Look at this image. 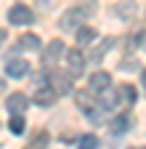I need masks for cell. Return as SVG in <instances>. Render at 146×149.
Here are the masks:
<instances>
[{
	"instance_id": "44dd1931",
	"label": "cell",
	"mask_w": 146,
	"mask_h": 149,
	"mask_svg": "<svg viewBox=\"0 0 146 149\" xmlns=\"http://www.w3.org/2000/svg\"><path fill=\"white\" fill-rule=\"evenodd\" d=\"M130 45H133V48H141V45H143V29L133 37V43H130Z\"/></svg>"
},
{
	"instance_id": "7c38bea8",
	"label": "cell",
	"mask_w": 146,
	"mask_h": 149,
	"mask_svg": "<svg viewBox=\"0 0 146 149\" xmlns=\"http://www.w3.org/2000/svg\"><path fill=\"white\" fill-rule=\"evenodd\" d=\"M96 40H98V32H96L93 27H85V24L77 27V43H80V45H93Z\"/></svg>"
},
{
	"instance_id": "7a4b0ae2",
	"label": "cell",
	"mask_w": 146,
	"mask_h": 149,
	"mask_svg": "<svg viewBox=\"0 0 146 149\" xmlns=\"http://www.w3.org/2000/svg\"><path fill=\"white\" fill-rule=\"evenodd\" d=\"M96 93H98V107H101V109H106V112H112V109H117V107L122 104L120 91H117V88H112V83H109L106 88H101V91H96Z\"/></svg>"
},
{
	"instance_id": "8fae6325",
	"label": "cell",
	"mask_w": 146,
	"mask_h": 149,
	"mask_svg": "<svg viewBox=\"0 0 146 149\" xmlns=\"http://www.w3.org/2000/svg\"><path fill=\"white\" fill-rule=\"evenodd\" d=\"M109 83H112V74L104 72V69H98V72L90 74V80H88V91H101V88H106Z\"/></svg>"
},
{
	"instance_id": "277c9868",
	"label": "cell",
	"mask_w": 146,
	"mask_h": 149,
	"mask_svg": "<svg viewBox=\"0 0 146 149\" xmlns=\"http://www.w3.org/2000/svg\"><path fill=\"white\" fill-rule=\"evenodd\" d=\"M90 93H93V91H77V93H75V101H77V107L85 112V115L96 123V120H98V112L93 109V99H90Z\"/></svg>"
},
{
	"instance_id": "ac0fdd59",
	"label": "cell",
	"mask_w": 146,
	"mask_h": 149,
	"mask_svg": "<svg viewBox=\"0 0 146 149\" xmlns=\"http://www.w3.org/2000/svg\"><path fill=\"white\" fill-rule=\"evenodd\" d=\"M24 117L21 115H13L11 120H8V128H11V133H16V136H19V133H24Z\"/></svg>"
},
{
	"instance_id": "6da1fadb",
	"label": "cell",
	"mask_w": 146,
	"mask_h": 149,
	"mask_svg": "<svg viewBox=\"0 0 146 149\" xmlns=\"http://www.w3.org/2000/svg\"><path fill=\"white\" fill-rule=\"evenodd\" d=\"M90 13H93V6H75V8H69V11L61 13L59 27H61V29H77Z\"/></svg>"
},
{
	"instance_id": "7402d4cb",
	"label": "cell",
	"mask_w": 146,
	"mask_h": 149,
	"mask_svg": "<svg viewBox=\"0 0 146 149\" xmlns=\"http://www.w3.org/2000/svg\"><path fill=\"white\" fill-rule=\"evenodd\" d=\"M6 37H8V32H6V29H0V45H3V40H6Z\"/></svg>"
},
{
	"instance_id": "8992f818",
	"label": "cell",
	"mask_w": 146,
	"mask_h": 149,
	"mask_svg": "<svg viewBox=\"0 0 146 149\" xmlns=\"http://www.w3.org/2000/svg\"><path fill=\"white\" fill-rule=\"evenodd\" d=\"M6 107H8V112L11 115H21V112L29 107V99H27V93H8V99H6Z\"/></svg>"
},
{
	"instance_id": "5b68a950",
	"label": "cell",
	"mask_w": 146,
	"mask_h": 149,
	"mask_svg": "<svg viewBox=\"0 0 146 149\" xmlns=\"http://www.w3.org/2000/svg\"><path fill=\"white\" fill-rule=\"evenodd\" d=\"M45 83L53 88V93H56V96L69 93V77H66V74H61V72H56V69H51V74H48Z\"/></svg>"
},
{
	"instance_id": "4fadbf2b",
	"label": "cell",
	"mask_w": 146,
	"mask_h": 149,
	"mask_svg": "<svg viewBox=\"0 0 146 149\" xmlns=\"http://www.w3.org/2000/svg\"><path fill=\"white\" fill-rule=\"evenodd\" d=\"M109 130H112V136H122V133H127V130H130V117H127V115L114 117L112 123H109Z\"/></svg>"
},
{
	"instance_id": "ffe728a7",
	"label": "cell",
	"mask_w": 146,
	"mask_h": 149,
	"mask_svg": "<svg viewBox=\"0 0 146 149\" xmlns=\"http://www.w3.org/2000/svg\"><path fill=\"white\" fill-rule=\"evenodd\" d=\"M120 69H125V72H136V69H141V64H138V61H133V59H122Z\"/></svg>"
},
{
	"instance_id": "9c48e42d",
	"label": "cell",
	"mask_w": 146,
	"mask_h": 149,
	"mask_svg": "<svg viewBox=\"0 0 146 149\" xmlns=\"http://www.w3.org/2000/svg\"><path fill=\"white\" fill-rule=\"evenodd\" d=\"M56 99H59V96L53 93L51 85H37V88H35V104H40V107H51Z\"/></svg>"
},
{
	"instance_id": "30bf717a",
	"label": "cell",
	"mask_w": 146,
	"mask_h": 149,
	"mask_svg": "<svg viewBox=\"0 0 146 149\" xmlns=\"http://www.w3.org/2000/svg\"><path fill=\"white\" fill-rule=\"evenodd\" d=\"M64 53V43L61 40H51V45L45 48V53H43V61H45V67H53L59 61V56Z\"/></svg>"
},
{
	"instance_id": "ba28073f",
	"label": "cell",
	"mask_w": 146,
	"mask_h": 149,
	"mask_svg": "<svg viewBox=\"0 0 146 149\" xmlns=\"http://www.w3.org/2000/svg\"><path fill=\"white\" fill-rule=\"evenodd\" d=\"M6 74H8V77H24V74H29V61H24V59H8L6 61Z\"/></svg>"
},
{
	"instance_id": "d6986e66",
	"label": "cell",
	"mask_w": 146,
	"mask_h": 149,
	"mask_svg": "<svg viewBox=\"0 0 146 149\" xmlns=\"http://www.w3.org/2000/svg\"><path fill=\"white\" fill-rule=\"evenodd\" d=\"M77 144H80L82 149H90V146H98V139H96L93 133H85V136L77 139Z\"/></svg>"
},
{
	"instance_id": "9a60e30c",
	"label": "cell",
	"mask_w": 146,
	"mask_h": 149,
	"mask_svg": "<svg viewBox=\"0 0 146 149\" xmlns=\"http://www.w3.org/2000/svg\"><path fill=\"white\" fill-rule=\"evenodd\" d=\"M19 48L21 51H40V37L37 35H29V32L21 35L19 37Z\"/></svg>"
},
{
	"instance_id": "5bb4252c",
	"label": "cell",
	"mask_w": 146,
	"mask_h": 149,
	"mask_svg": "<svg viewBox=\"0 0 146 149\" xmlns=\"http://www.w3.org/2000/svg\"><path fill=\"white\" fill-rule=\"evenodd\" d=\"M136 11H138V6L133 3V0H125V3L114 6V13H117L120 19H133V16H136Z\"/></svg>"
},
{
	"instance_id": "e0dca14e",
	"label": "cell",
	"mask_w": 146,
	"mask_h": 149,
	"mask_svg": "<svg viewBox=\"0 0 146 149\" xmlns=\"http://www.w3.org/2000/svg\"><path fill=\"white\" fill-rule=\"evenodd\" d=\"M120 99H125L122 104H136V101H138V91H136L133 85H122V88H120Z\"/></svg>"
},
{
	"instance_id": "3957f363",
	"label": "cell",
	"mask_w": 146,
	"mask_h": 149,
	"mask_svg": "<svg viewBox=\"0 0 146 149\" xmlns=\"http://www.w3.org/2000/svg\"><path fill=\"white\" fill-rule=\"evenodd\" d=\"M66 69H69V77H80L82 69H85V56L80 48H72L66 51Z\"/></svg>"
},
{
	"instance_id": "2e32d148",
	"label": "cell",
	"mask_w": 146,
	"mask_h": 149,
	"mask_svg": "<svg viewBox=\"0 0 146 149\" xmlns=\"http://www.w3.org/2000/svg\"><path fill=\"white\" fill-rule=\"evenodd\" d=\"M112 45H114V37H104V40L93 48V61H101L104 56H106V51L112 48Z\"/></svg>"
},
{
	"instance_id": "52a82bcc",
	"label": "cell",
	"mask_w": 146,
	"mask_h": 149,
	"mask_svg": "<svg viewBox=\"0 0 146 149\" xmlns=\"http://www.w3.org/2000/svg\"><path fill=\"white\" fill-rule=\"evenodd\" d=\"M8 22L11 24H32L35 22V13L27 8V6H13L8 11Z\"/></svg>"
}]
</instances>
